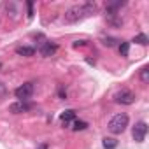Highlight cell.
Segmentation results:
<instances>
[{"mask_svg": "<svg viewBox=\"0 0 149 149\" xmlns=\"http://www.w3.org/2000/svg\"><path fill=\"white\" fill-rule=\"evenodd\" d=\"M97 11V6L93 2H86V4H79V6H72L70 9L65 11V21L67 23H76L86 16H91Z\"/></svg>", "mask_w": 149, "mask_h": 149, "instance_id": "1", "label": "cell"}, {"mask_svg": "<svg viewBox=\"0 0 149 149\" xmlns=\"http://www.w3.org/2000/svg\"><path fill=\"white\" fill-rule=\"evenodd\" d=\"M128 114H125V112H119V114H116L111 121H109V132L111 133H114V135H119V133H123L125 130H126V126H128Z\"/></svg>", "mask_w": 149, "mask_h": 149, "instance_id": "2", "label": "cell"}, {"mask_svg": "<svg viewBox=\"0 0 149 149\" xmlns=\"http://www.w3.org/2000/svg\"><path fill=\"white\" fill-rule=\"evenodd\" d=\"M114 102L121 104V105H132L135 102V93L130 90H121L114 95Z\"/></svg>", "mask_w": 149, "mask_h": 149, "instance_id": "3", "label": "cell"}, {"mask_svg": "<svg viewBox=\"0 0 149 149\" xmlns=\"http://www.w3.org/2000/svg\"><path fill=\"white\" fill-rule=\"evenodd\" d=\"M147 135V123L146 121H137L133 130H132V137L135 142H144Z\"/></svg>", "mask_w": 149, "mask_h": 149, "instance_id": "4", "label": "cell"}, {"mask_svg": "<svg viewBox=\"0 0 149 149\" xmlns=\"http://www.w3.org/2000/svg\"><path fill=\"white\" fill-rule=\"evenodd\" d=\"M14 95H16V98L26 102V100L33 95V84H32V83H25V84H21L19 88L14 90Z\"/></svg>", "mask_w": 149, "mask_h": 149, "instance_id": "5", "label": "cell"}, {"mask_svg": "<svg viewBox=\"0 0 149 149\" xmlns=\"http://www.w3.org/2000/svg\"><path fill=\"white\" fill-rule=\"evenodd\" d=\"M32 109H33V104L25 102V100H19V102H16V104H11V105H9V112H13V114L28 112V111H32Z\"/></svg>", "mask_w": 149, "mask_h": 149, "instance_id": "6", "label": "cell"}, {"mask_svg": "<svg viewBox=\"0 0 149 149\" xmlns=\"http://www.w3.org/2000/svg\"><path fill=\"white\" fill-rule=\"evenodd\" d=\"M56 49H58V46L53 44V42H42L40 47H39V51H40L42 56H51V54L56 53Z\"/></svg>", "mask_w": 149, "mask_h": 149, "instance_id": "7", "label": "cell"}, {"mask_svg": "<svg viewBox=\"0 0 149 149\" xmlns=\"http://www.w3.org/2000/svg\"><path fill=\"white\" fill-rule=\"evenodd\" d=\"M60 121H61V125H63V126H68L70 123H74V121H76V111L68 109V111L61 112V116H60Z\"/></svg>", "mask_w": 149, "mask_h": 149, "instance_id": "8", "label": "cell"}, {"mask_svg": "<svg viewBox=\"0 0 149 149\" xmlns=\"http://www.w3.org/2000/svg\"><path fill=\"white\" fill-rule=\"evenodd\" d=\"M16 53L19 56H33L35 54V47H32V46H19L16 49Z\"/></svg>", "mask_w": 149, "mask_h": 149, "instance_id": "9", "label": "cell"}, {"mask_svg": "<svg viewBox=\"0 0 149 149\" xmlns=\"http://www.w3.org/2000/svg\"><path fill=\"white\" fill-rule=\"evenodd\" d=\"M140 81H142L144 84L149 83V67H147V65L140 68Z\"/></svg>", "mask_w": 149, "mask_h": 149, "instance_id": "10", "label": "cell"}, {"mask_svg": "<svg viewBox=\"0 0 149 149\" xmlns=\"http://www.w3.org/2000/svg\"><path fill=\"white\" fill-rule=\"evenodd\" d=\"M86 128H88V123H86V121H74V123H72V130H74V132L86 130Z\"/></svg>", "mask_w": 149, "mask_h": 149, "instance_id": "11", "label": "cell"}, {"mask_svg": "<svg viewBox=\"0 0 149 149\" xmlns=\"http://www.w3.org/2000/svg\"><path fill=\"white\" fill-rule=\"evenodd\" d=\"M118 146V140L116 139H111V137H105L104 139V147L105 149H114Z\"/></svg>", "mask_w": 149, "mask_h": 149, "instance_id": "12", "label": "cell"}, {"mask_svg": "<svg viewBox=\"0 0 149 149\" xmlns=\"http://www.w3.org/2000/svg\"><path fill=\"white\" fill-rule=\"evenodd\" d=\"M128 51H130V44H128V42H121V44H119V53H121V56H128Z\"/></svg>", "mask_w": 149, "mask_h": 149, "instance_id": "13", "label": "cell"}, {"mask_svg": "<svg viewBox=\"0 0 149 149\" xmlns=\"http://www.w3.org/2000/svg\"><path fill=\"white\" fill-rule=\"evenodd\" d=\"M133 42H139V44H142V46H146L147 44V37L144 35V33H139L135 39H133Z\"/></svg>", "mask_w": 149, "mask_h": 149, "instance_id": "14", "label": "cell"}, {"mask_svg": "<svg viewBox=\"0 0 149 149\" xmlns=\"http://www.w3.org/2000/svg\"><path fill=\"white\" fill-rule=\"evenodd\" d=\"M116 42H118V40H116V39H112V37H109V39H104V46H109V47H112Z\"/></svg>", "mask_w": 149, "mask_h": 149, "instance_id": "15", "label": "cell"}, {"mask_svg": "<svg viewBox=\"0 0 149 149\" xmlns=\"http://www.w3.org/2000/svg\"><path fill=\"white\" fill-rule=\"evenodd\" d=\"M86 44V40H76L74 42V47H79V46H84Z\"/></svg>", "mask_w": 149, "mask_h": 149, "instance_id": "16", "label": "cell"}, {"mask_svg": "<svg viewBox=\"0 0 149 149\" xmlns=\"http://www.w3.org/2000/svg\"><path fill=\"white\" fill-rule=\"evenodd\" d=\"M32 7H33V4L28 2V16H30V18H32V14H33V13H32Z\"/></svg>", "mask_w": 149, "mask_h": 149, "instance_id": "17", "label": "cell"}, {"mask_svg": "<svg viewBox=\"0 0 149 149\" xmlns=\"http://www.w3.org/2000/svg\"><path fill=\"white\" fill-rule=\"evenodd\" d=\"M4 93H6V86H4V84H2V83H0V97H2V95H4Z\"/></svg>", "mask_w": 149, "mask_h": 149, "instance_id": "18", "label": "cell"}, {"mask_svg": "<svg viewBox=\"0 0 149 149\" xmlns=\"http://www.w3.org/2000/svg\"><path fill=\"white\" fill-rule=\"evenodd\" d=\"M40 149H47V146H40Z\"/></svg>", "mask_w": 149, "mask_h": 149, "instance_id": "19", "label": "cell"}]
</instances>
